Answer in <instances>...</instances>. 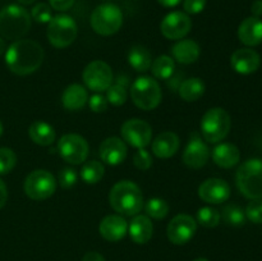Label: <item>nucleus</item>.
<instances>
[{
  "label": "nucleus",
  "instance_id": "1",
  "mask_svg": "<svg viewBox=\"0 0 262 261\" xmlns=\"http://www.w3.org/2000/svg\"><path fill=\"white\" fill-rule=\"evenodd\" d=\"M45 53L42 46L33 40L20 38L14 41L5 51V63L10 72L27 76L37 71L42 64Z\"/></svg>",
  "mask_w": 262,
  "mask_h": 261
},
{
  "label": "nucleus",
  "instance_id": "2",
  "mask_svg": "<svg viewBox=\"0 0 262 261\" xmlns=\"http://www.w3.org/2000/svg\"><path fill=\"white\" fill-rule=\"evenodd\" d=\"M110 206L125 216H135L142 210L143 197L140 187L132 181H120L109 193Z\"/></svg>",
  "mask_w": 262,
  "mask_h": 261
},
{
  "label": "nucleus",
  "instance_id": "3",
  "mask_svg": "<svg viewBox=\"0 0 262 261\" xmlns=\"http://www.w3.org/2000/svg\"><path fill=\"white\" fill-rule=\"evenodd\" d=\"M31 28V14L20 5L10 4L0 10V36L7 40H20Z\"/></svg>",
  "mask_w": 262,
  "mask_h": 261
},
{
  "label": "nucleus",
  "instance_id": "4",
  "mask_svg": "<svg viewBox=\"0 0 262 261\" xmlns=\"http://www.w3.org/2000/svg\"><path fill=\"white\" fill-rule=\"evenodd\" d=\"M235 183L245 197L250 200L262 199V160L250 159L238 168Z\"/></svg>",
  "mask_w": 262,
  "mask_h": 261
},
{
  "label": "nucleus",
  "instance_id": "5",
  "mask_svg": "<svg viewBox=\"0 0 262 261\" xmlns=\"http://www.w3.org/2000/svg\"><path fill=\"white\" fill-rule=\"evenodd\" d=\"M202 137L207 142L216 143L224 140L232 127V119L223 107H212L204 114L201 119Z\"/></svg>",
  "mask_w": 262,
  "mask_h": 261
},
{
  "label": "nucleus",
  "instance_id": "6",
  "mask_svg": "<svg viewBox=\"0 0 262 261\" xmlns=\"http://www.w3.org/2000/svg\"><path fill=\"white\" fill-rule=\"evenodd\" d=\"M161 89L158 81L148 76L138 77L130 86V99L140 109L154 110L161 102Z\"/></svg>",
  "mask_w": 262,
  "mask_h": 261
},
{
  "label": "nucleus",
  "instance_id": "7",
  "mask_svg": "<svg viewBox=\"0 0 262 261\" xmlns=\"http://www.w3.org/2000/svg\"><path fill=\"white\" fill-rule=\"evenodd\" d=\"M123 25V13L119 7L105 3L95 8L91 14V27L101 36H112L120 30Z\"/></svg>",
  "mask_w": 262,
  "mask_h": 261
},
{
  "label": "nucleus",
  "instance_id": "8",
  "mask_svg": "<svg viewBox=\"0 0 262 261\" xmlns=\"http://www.w3.org/2000/svg\"><path fill=\"white\" fill-rule=\"evenodd\" d=\"M48 40L56 49H66L74 42L78 35L77 23L71 15L58 14L51 18L48 27Z\"/></svg>",
  "mask_w": 262,
  "mask_h": 261
},
{
  "label": "nucleus",
  "instance_id": "9",
  "mask_svg": "<svg viewBox=\"0 0 262 261\" xmlns=\"http://www.w3.org/2000/svg\"><path fill=\"white\" fill-rule=\"evenodd\" d=\"M56 186L58 182L50 171L37 169L28 174L27 178L25 179L23 189L30 199L35 201H42L53 196Z\"/></svg>",
  "mask_w": 262,
  "mask_h": 261
},
{
  "label": "nucleus",
  "instance_id": "10",
  "mask_svg": "<svg viewBox=\"0 0 262 261\" xmlns=\"http://www.w3.org/2000/svg\"><path fill=\"white\" fill-rule=\"evenodd\" d=\"M58 151L64 161L73 165H79L87 160L90 147L87 141L82 136L68 133L61 136L59 140Z\"/></svg>",
  "mask_w": 262,
  "mask_h": 261
},
{
  "label": "nucleus",
  "instance_id": "11",
  "mask_svg": "<svg viewBox=\"0 0 262 261\" xmlns=\"http://www.w3.org/2000/svg\"><path fill=\"white\" fill-rule=\"evenodd\" d=\"M87 89L95 92L106 91L113 83V72L109 64L102 60H94L87 64L82 74Z\"/></svg>",
  "mask_w": 262,
  "mask_h": 261
},
{
  "label": "nucleus",
  "instance_id": "12",
  "mask_svg": "<svg viewBox=\"0 0 262 261\" xmlns=\"http://www.w3.org/2000/svg\"><path fill=\"white\" fill-rule=\"evenodd\" d=\"M120 133H122L123 141L136 148H145L146 146L150 145L152 140L151 125L145 120L137 119V118L123 123Z\"/></svg>",
  "mask_w": 262,
  "mask_h": 261
},
{
  "label": "nucleus",
  "instance_id": "13",
  "mask_svg": "<svg viewBox=\"0 0 262 261\" xmlns=\"http://www.w3.org/2000/svg\"><path fill=\"white\" fill-rule=\"evenodd\" d=\"M197 223L191 215L178 214L170 220L166 229L169 241L173 245L182 246L192 240L196 234Z\"/></svg>",
  "mask_w": 262,
  "mask_h": 261
},
{
  "label": "nucleus",
  "instance_id": "14",
  "mask_svg": "<svg viewBox=\"0 0 262 261\" xmlns=\"http://www.w3.org/2000/svg\"><path fill=\"white\" fill-rule=\"evenodd\" d=\"M192 28V20L187 13L171 12L165 15L160 25V31L164 37L169 40H182L189 33Z\"/></svg>",
  "mask_w": 262,
  "mask_h": 261
},
{
  "label": "nucleus",
  "instance_id": "15",
  "mask_svg": "<svg viewBox=\"0 0 262 261\" xmlns=\"http://www.w3.org/2000/svg\"><path fill=\"white\" fill-rule=\"evenodd\" d=\"M210 150L197 132L192 133L183 153V163L191 169H200L206 165Z\"/></svg>",
  "mask_w": 262,
  "mask_h": 261
},
{
  "label": "nucleus",
  "instance_id": "16",
  "mask_svg": "<svg viewBox=\"0 0 262 261\" xmlns=\"http://www.w3.org/2000/svg\"><path fill=\"white\" fill-rule=\"evenodd\" d=\"M199 196L207 204H223L230 196V186L219 178H209L199 187Z\"/></svg>",
  "mask_w": 262,
  "mask_h": 261
},
{
  "label": "nucleus",
  "instance_id": "17",
  "mask_svg": "<svg viewBox=\"0 0 262 261\" xmlns=\"http://www.w3.org/2000/svg\"><path fill=\"white\" fill-rule=\"evenodd\" d=\"M261 64V56L253 49H238L230 56V66L237 73L251 74L255 73Z\"/></svg>",
  "mask_w": 262,
  "mask_h": 261
},
{
  "label": "nucleus",
  "instance_id": "18",
  "mask_svg": "<svg viewBox=\"0 0 262 261\" xmlns=\"http://www.w3.org/2000/svg\"><path fill=\"white\" fill-rule=\"evenodd\" d=\"M99 154L101 160L109 165H119L125 160L128 154L127 145L119 137H107L100 145Z\"/></svg>",
  "mask_w": 262,
  "mask_h": 261
},
{
  "label": "nucleus",
  "instance_id": "19",
  "mask_svg": "<svg viewBox=\"0 0 262 261\" xmlns=\"http://www.w3.org/2000/svg\"><path fill=\"white\" fill-rule=\"evenodd\" d=\"M99 232L104 240L118 242L128 233V223L120 215H107L100 223Z\"/></svg>",
  "mask_w": 262,
  "mask_h": 261
},
{
  "label": "nucleus",
  "instance_id": "20",
  "mask_svg": "<svg viewBox=\"0 0 262 261\" xmlns=\"http://www.w3.org/2000/svg\"><path fill=\"white\" fill-rule=\"evenodd\" d=\"M181 141L177 133L171 130H165L158 135V137L151 143L152 153L160 159H169L173 155H176L177 151L179 150Z\"/></svg>",
  "mask_w": 262,
  "mask_h": 261
},
{
  "label": "nucleus",
  "instance_id": "21",
  "mask_svg": "<svg viewBox=\"0 0 262 261\" xmlns=\"http://www.w3.org/2000/svg\"><path fill=\"white\" fill-rule=\"evenodd\" d=\"M238 37L246 46H257L262 42V20L257 17H248L238 28Z\"/></svg>",
  "mask_w": 262,
  "mask_h": 261
},
{
  "label": "nucleus",
  "instance_id": "22",
  "mask_svg": "<svg viewBox=\"0 0 262 261\" xmlns=\"http://www.w3.org/2000/svg\"><path fill=\"white\" fill-rule=\"evenodd\" d=\"M128 233L130 238L137 245H145L152 238L154 225L150 217L146 215H135L130 224L128 225Z\"/></svg>",
  "mask_w": 262,
  "mask_h": 261
},
{
  "label": "nucleus",
  "instance_id": "23",
  "mask_svg": "<svg viewBox=\"0 0 262 261\" xmlns=\"http://www.w3.org/2000/svg\"><path fill=\"white\" fill-rule=\"evenodd\" d=\"M87 101H89V92L82 84L78 83L69 84L61 95V104L67 110H71V112L83 109Z\"/></svg>",
  "mask_w": 262,
  "mask_h": 261
},
{
  "label": "nucleus",
  "instance_id": "24",
  "mask_svg": "<svg viewBox=\"0 0 262 261\" xmlns=\"http://www.w3.org/2000/svg\"><path fill=\"white\" fill-rule=\"evenodd\" d=\"M239 159V150L233 143H220L212 150V160L220 168H233V166L237 165Z\"/></svg>",
  "mask_w": 262,
  "mask_h": 261
},
{
  "label": "nucleus",
  "instance_id": "25",
  "mask_svg": "<svg viewBox=\"0 0 262 261\" xmlns=\"http://www.w3.org/2000/svg\"><path fill=\"white\" fill-rule=\"evenodd\" d=\"M200 45L193 40L184 38L179 40L176 45L171 48V55L178 63L181 64H192L200 58Z\"/></svg>",
  "mask_w": 262,
  "mask_h": 261
},
{
  "label": "nucleus",
  "instance_id": "26",
  "mask_svg": "<svg viewBox=\"0 0 262 261\" xmlns=\"http://www.w3.org/2000/svg\"><path fill=\"white\" fill-rule=\"evenodd\" d=\"M28 136L35 142L40 146H50L55 141L56 132L49 123L42 120H36L28 128Z\"/></svg>",
  "mask_w": 262,
  "mask_h": 261
},
{
  "label": "nucleus",
  "instance_id": "27",
  "mask_svg": "<svg viewBox=\"0 0 262 261\" xmlns=\"http://www.w3.org/2000/svg\"><path fill=\"white\" fill-rule=\"evenodd\" d=\"M128 63L135 71L147 72L152 64L150 50L142 45H135L128 51Z\"/></svg>",
  "mask_w": 262,
  "mask_h": 261
},
{
  "label": "nucleus",
  "instance_id": "28",
  "mask_svg": "<svg viewBox=\"0 0 262 261\" xmlns=\"http://www.w3.org/2000/svg\"><path fill=\"white\" fill-rule=\"evenodd\" d=\"M205 94V83L201 78L184 79L179 86V96L187 102L197 101L201 99Z\"/></svg>",
  "mask_w": 262,
  "mask_h": 261
},
{
  "label": "nucleus",
  "instance_id": "29",
  "mask_svg": "<svg viewBox=\"0 0 262 261\" xmlns=\"http://www.w3.org/2000/svg\"><path fill=\"white\" fill-rule=\"evenodd\" d=\"M150 69L155 78L169 79L171 77V74L174 73L176 63H174V59H171L170 56L160 55L156 59H154Z\"/></svg>",
  "mask_w": 262,
  "mask_h": 261
},
{
  "label": "nucleus",
  "instance_id": "30",
  "mask_svg": "<svg viewBox=\"0 0 262 261\" xmlns=\"http://www.w3.org/2000/svg\"><path fill=\"white\" fill-rule=\"evenodd\" d=\"M105 173L104 165L100 161L91 160L87 161L81 169V178L83 179L84 183L87 184H95L99 183L102 179Z\"/></svg>",
  "mask_w": 262,
  "mask_h": 261
},
{
  "label": "nucleus",
  "instance_id": "31",
  "mask_svg": "<svg viewBox=\"0 0 262 261\" xmlns=\"http://www.w3.org/2000/svg\"><path fill=\"white\" fill-rule=\"evenodd\" d=\"M223 219L227 224L233 227H241L246 223V212L241 206L235 204L225 205L223 209Z\"/></svg>",
  "mask_w": 262,
  "mask_h": 261
},
{
  "label": "nucleus",
  "instance_id": "32",
  "mask_svg": "<svg viewBox=\"0 0 262 261\" xmlns=\"http://www.w3.org/2000/svg\"><path fill=\"white\" fill-rule=\"evenodd\" d=\"M220 219H222V214L214 207L205 206L197 211V222L205 228H215L219 225Z\"/></svg>",
  "mask_w": 262,
  "mask_h": 261
},
{
  "label": "nucleus",
  "instance_id": "33",
  "mask_svg": "<svg viewBox=\"0 0 262 261\" xmlns=\"http://www.w3.org/2000/svg\"><path fill=\"white\" fill-rule=\"evenodd\" d=\"M145 210L148 216L154 219H164L169 214V205L163 199H150L145 205Z\"/></svg>",
  "mask_w": 262,
  "mask_h": 261
},
{
  "label": "nucleus",
  "instance_id": "34",
  "mask_svg": "<svg viewBox=\"0 0 262 261\" xmlns=\"http://www.w3.org/2000/svg\"><path fill=\"white\" fill-rule=\"evenodd\" d=\"M127 90L123 84L117 83V84H112L109 89L106 90V100L107 102H110L114 106H120V105L124 104L127 101Z\"/></svg>",
  "mask_w": 262,
  "mask_h": 261
},
{
  "label": "nucleus",
  "instance_id": "35",
  "mask_svg": "<svg viewBox=\"0 0 262 261\" xmlns=\"http://www.w3.org/2000/svg\"><path fill=\"white\" fill-rule=\"evenodd\" d=\"M17 164V155L9 147H0V174H8Z\"/></svg>",
  "mask_w": 262,
  "mask_h": 261
},
{
  "label": "nucleus",
  "instance_id": "36",
  "mask_svg": "<svg viewBox=\"0 0 262 261\" xmlns=\"http://www.w3.org/2000/svg\"><path fill=\"white\" fill-rule=\"evenodd\" d=\"M246 217L253 224H262V199L251 200L246 207Z\"/></svg>",
  "mask_w": 262,
  "mask_h": 261
},
{
  "label": "nucleus",
  "instance_id": "37",
  "mask_svg": "<svg viewBox=\"0 0 262 261\" xmlns=\"http://www.w3.org/2000/svg\"><path fill=\"white\" fill-rule=\"evenodd\" d=\"M31 18L38 23H49L53 18L51 15V7L45 3H38L31 10Z\"/></svg>",
  "mask_w": 262,
  "mask_h": 261
},
{
  "label": "nucleus",
  "instance_id": "38",
  "mask_svg": "<svg viewBox=\"0 0 262 261\" xmlns=\"http://www.w3.org/2000/svg\"><path fill=\"white\" fill-rule=\"evenodd\" d=\"M133 164L136 168L140 170H147L152 165V158H151L150 153L145 148H138L133 155Z\"/></svg>",
  "mask_w": 262,
  "mask_h": 261
},
{
  "label": "nucleus",
  "instance_id": "39",
  "mask_svg": "<svg viewBox=\"0 0 262 261\" xmlns=\"http://www.w3.org/2000/svg\"><path fill=\"white\" fill-rule=\"evenodd\" d=\"M77 179H78V174L73 168H64L59 171L58 182L63 188L68 189L73 187L77 183Z\"/></svg>",
  "mask_w": 262,
  "mask_h": 261
},
{
  "label": "nucleus",
  "instance_id": "40",
  "mask_svg": "<svg viewBox=\"0 0 262 261\" xmlns=\"http://www.w3.org/2000/svg\"><path fill=\"white\" fill-rule=\"evenodd\" d=\"M89 105L94 113H102L107 109V100L101 94H95L89 99Z\"/></svg>",
  "mask_w": 262,
  "mask_h": 261
},
{
  "label": "nucleus",
  "instance_id": "41",
  "mask_svg": "<svg viewBox=\"0 0 262 261\" xmlns=\"http://www.w3.org/2000/svg\"><path fill=\"white\" fill-rule=\"evenodd\" d=\"M206 7V0H183L184 12L188 14H199Z\"/></svg>",
  "mask_w": 262,
  "mask_h": 261
},
{
  "label": "nucleus",
  "instance_id": "42",
  "mask_svg": "<svg viewBox=\"0 0 262 261\" xmlns=\"http://www.w3.org/2000/svg\"><path fill=\"white\" fill-rule=\"evenodd\" d=\"M74 2L76 0H49L50 7L53 9L58 10V12H67V10H69L73 7Z\"/></svg>",
  "mask_w": 262,
  "mask_h": 261
},
{
  "label": "nucleus",
  "instance_id": "43",
  "mask_svg": "<svg viewBox=\"0 0 262 261\" xmlns=\"http://www.w3.org/2000/svg\"><path fill=\"white\" fill-rule=\"evenodd\" d=\"M82 261H105L104 256L100 252H96V251H90L86 255L83 256Z\"/></svg>",
  "mask_w": 262,
  "mask_h": 261
},
{
  "label": "nucleus",
  "instance_id": "44",
  "mask_svg": "<svg viewBox=\"0 0 262 261\" xmlns=\"http://www.w3.org/2000/svg\"><path fill=\"white\" fill-rule=\"evenodd\" d=\"M8 200V189L3 179H0V209H3Z\"/></svg>",
  "mask_w": 262,
  "mask_h": 261
},
{
  "label": "nucleus",
  "instance_id": "45",
  "mask_svg": "<svg viewBox=\"0 0 262 261\" xmlns=\"http://www.w3.org/2000/svg\"><path fill=\"white\" fill-rule=\"evenodd\" d=\"M251 12H252L253 17L260 18L262 15V0H255L251 7Z\"/></svg>",
  "mask_w": 262,
  "mask_h": 261
},
{
  "label": "nucleus",
  "instance_id": "46",
  "mask_svg": "<svg viewBox=\"0 0 262 261\" xmlns=\"http://www.w3.org/2000/svg\"><path fill=\"white\" fill-rule=\"evenodd\" d=\"M159 3H160L163 7L165 8H173V7H177L178 4H181L182 0H158Z\"/></svg>",
  "mask_w": 262,
  "mask_h": 261
},
{
  "label": "nucleus",
  "instance_id": "47",
  "mask_svg": "<svg viewBox=\"0 0 262 261\" xmlns=\"http://www.w3.org/2000/svg\"><path fill=\"white\" fill-rule=\"evenodd\" d=\"M4 51H7V45H5V41L4 38L0 37V55H2Z\"/></svg>",
  "mask_w": 262,
  "mask_h": 261
},
{
  "label": "nucleus",
  "instance_id": "48",
  "mask_svg": "<svg viewBox=\"0 0 262 261\" xmlns=\"http://www.w3.org/2000/svg\"><path fill=\"white\" fill-rule=\"evenodd\" d=\"M18 3H20V4H23V5H30V4H32V3H35L36 0H17Z\"/></svg>",
  "mask_w": 262,
  "mask_h": 261
},
{
  "label": "nucleus",
  "instance_id": "49",
  "mask_svg": "<svg viewBox=\"0 0 262 261\" xmlns=\"http://www.w3.org/2000/svg\"><path fill=\"white\" fill-rule=\"evenodd\" d=\"M193 261H209V260H207V258H205V257H199V258H196V260H193Z\"/></svg>",
  "mask_w": 262,
  "mask_h": 261
},
{
  "label": "nucleus",
  "instance_id": "50",
  "mask_svg": "<svg viewBox=\"0 0 262 261\" xmlns=\"http://www.w3.org/2000/svg\"><path fill=\"white\" fill-rule=\"evenodd\" d=\"M2 135H3V124L2 122H0V137H2Z\"/></svg>",
  "mask_w": 262,
  "mask_h": 261
}]
</instances>
